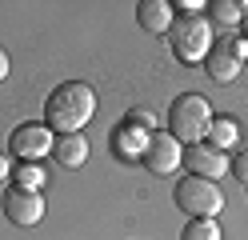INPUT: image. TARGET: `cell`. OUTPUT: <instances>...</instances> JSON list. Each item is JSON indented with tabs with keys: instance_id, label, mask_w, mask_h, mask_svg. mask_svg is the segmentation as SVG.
<instances>
[{
	"instance_id": "6da1fadb",
	"label": "cell",
	"mask_w": 248,
	"mask_h": 240,
	"mask_svg": "<svg viewBox=\"0 0 248 240\" xmlns=\"http://www.w3.org/2000/svg\"><path fill=\"white\" fill-rule=\"evenodd\" d=\"M96 116V92L84 80H64L44 100V128L56 136H72Z\"/></svg>"
},
{
	"instance_id": "7a4b0ae2",
	"label": "cell",
	"mask_w": 248,
	"mask_h": 240,
	"mask_svg": "<svg viewBox=\"0 0 248 240\" xmlns=\"http://www.w3.org/2000/svg\"><path fill=\"white\" fill-rule=\"evenodd\" d=\"M212 104L204 100L200 92H184L172 100L168 108V136L172 140H184V144H200L212 128Z\"/></svg>"
},
{
	"instance_id": "3957f363",
	"label": "cell",
	"mask_w": 248,
	"mask_h": 240,
	"mask_svg": "<svg viewBox=\"0 0 248 240\" xmlns=\"http://www.w3.org/2000/svg\"><path fill=\"white\" fill-rule=\"evenodd\" d=\"M176 208L188 212V220H212L224 208V192L216 180H204V176H184L176 184Z\"/></svg>"
},
{
	"instance_id": "277c9868",
	"label": "cell",
	"mask_w": 248,
	"mask_h": 240,
	"mask_svg": "<svg viewBox=\"0 0 248 240\" xmlns=\"http://www.w3.org/2000/svg\"><path fill=\"white\" fill-rule=\"evenodd\" d=\"M168 36H172V52L180 64H196L208 56L212 48V28L204 16H176L172 28H168Z\"/></svg>"
},
{
	"instance_id": "5b68a950",
	"label": "cell",
	"mask_w": 248,
	"mask_h": 240,
	"mask_svg": "<svg viewBox=\"0 0 248 240\" xmlns=\"http://www.w3.org/2000/svg\"><path fill=\"white\" fill-rule=\"evenodd\" d=\"M244 56H248V40H212L208 56H204V68L216 84H228V80H236Z\"/></svg>"
},
{
	"instance_id": "8992f818",
	"label": "cell",
	"mask_w": 248,
	"mask_h": 240,
	"mask_svg": "<svg viewBox=\"0 0 248 240\" xmlns=\"http://www.w3.org/2000/svg\"><path fill=\"white\" fill-rule=\"evenodd\" d=\"M0 208H4V216L16 224V228H32V224L44 220V200L32 188H16L12 184L4 196H0Z\"/></svg>"
},
{
	"instance_id": "52a82bcc",
	"label": "cell",
	"mask_w": 248,
	"mask_h": 240,
	"mask_svg": "<svg viewBox=\"0 0 248 240\" xmlns=\"http://www.w3.org/2000/svg\"><path fill=\"white\" fill-rule=\"evenodd\" d=\"M140 164L152 168L156 176H168L180 168V140H172L168 132H148V144H144V156Z\"/></svg>"
},
{
	"instance_id": "ba28073f",
	"label": "cell",
	"mask_w": 248,
	"mask_h": 240,
	"mask_svg": "<svg viewBox=\"0 0 248 240\" xmlns=\"http://www.w3.org/2000/svg\"><path fill=\"white\" fill-rule=\"evenodd\" d=\"M52 132L44 124H20L16 132H12V140H8V148H12V156H20V160H40L44 152H52Z\"/></svg>"
},
{
	"instance_id": "9c48e42d",
	"label": "cell",
	"mask_w": 248,
	"mask_h": 240,
	"mask_svg": "<svg viewBox=\"0 0 248 240\" xmlns=\"http://www.w3.org/2000/svg\"><path fill=\"white\" fill-rule=\"evenodd\" d=\"M144 144H148V128L136 124L132 116L120 120V124L112 128V152H116L120 160H140V156H144Z\"/></svg>"
},
{
	"instance_id": "30bf717a",
	"label": "cell",
	"mask_w": 248,
	"mask_h": 240,
	"mask_svg": "<svg viewBox=\"0 0 248 240\" xmlns=\"http://www.w3.org/2000/svg\"><path fill=\"white\" fill-rule=\"evenodd\" d=\"M188 168L192 176H204V180H216V176L228 172V156L220 148H212V144H188Z\"/></svg>"
},
{
	"instance_id": "8fae6325",
	"label": "cell",
	"mask_w": 248,
	"mask_h": 240,
	"mask_svg": "<svg viewBox=\"0 0 248 240\" xmlns=\"http://www.w3.org/2000/svg\"><path fill=\"white\" fill-rule=\"evenodd\" d=\"M136 24H140L144 32H168L172 28V4H164V0H140L136 4Z\"/></svg>"
},
{
	"instance_id": "7c38bea8",
	"label": "cell",
	"mask_w": 248,
	"mask_h": 240,
	"mask_svg": "<svg viewBox=\"0 0 248 240\" xmlns=\"http://www.w3.org/2000/svg\"><path fill=\"white\" fill-rule=\"evenodd\" d=\"M52 160L60 168H80L84 160H88V140L80 132H72V136H56L52 140Z\"/></svg>"
},
{
	"instance_id": "4fadbf2b",
	"label": "cell",
	"mask_w": 248,
	"mask_h": 240,
	"mask_svg": "<svg viewBox=\"0 0 248 240\" xmlns=\"http://www.w3.org/2000/svg\"><path fill=\"white\" fill-rule=\"evenodd\" d=\"M208 140H212V148H232V144L240 140V128H236V120L232 116H220V120H212V128H208Z\"/></svg>"
},
{
	"instance_id": "5bb4252c",
	"label": "cell",
	"mask_w": 248,
	"mask_h": 240,
	"mask_svg": "<svg viewBox=\"0 0 248 240\" xmlns=\"http://www.w3.org/2000/svg\"><path fill=\"white\" fill-rule=\"evenodd\" d=\"M12 176H16V188H32V192H40V184H44V168L36 164V160H24L20 168H12Z\"/></svg>"
},
{
	"instance_id": "9a60e30c",
	"label": "cell",
	"mask_w": 248,
	"mask_h": 240,
	"mask_svg": "<svg viewBox=\"0 0 248 240\" xmlns=\"http://www.w3.org/2000/svg\"><path fill=\"white\" fill-rule=\"evenodd\" d=\"M180 240H220V224L216 220H188V228L180 232Z\"/></svg>"
},
{
	"instance_id": "2e32d148",
	"label": "cell",
	"mask_w": 248,
	"mask_h": 240,
	"mask_svg": "<svg viewBox=\"0 0 248 240\" xmlns=\"http://www.w3.org/2000/svg\"><path fill=\"white\" fill-rule=\"evenodd\" d=\"M212 16H216V24H240L244 4H236V0H220V4H212Z\"/></svg>"
},
{
	"instance_id": "e0dca14e",
	"label": "cell",
	"mask_w": 248,
	"mask_h": 240,
	"mask_svg": "<svg viewBox=\"0 0 248 240\" xmlns=\"http://www.w3.org/2000/svg\"><path fill=\"white\" fill-rule=\"evenodd\" d=\"M228 172H232V176H236V180H240V184H248V152H240L236 160H232V164H228Z\"/></svg>"
},
{
	"instance_id": "ac0fdd59",
	"label": "cell",
	"mask_w": 248,
	"mask_h": 240,
	"mask_svg": "<svg viewBox=\"0 0 248 240\" xmlns=\"http://www.w3.org/2000/svg\"><path fill=\"white\" fill-rule=\"evenodd\" d=\"M4 76H8V52L0 48V80H4Z\"/></svg>"
},
{
	"instance_id": "d6986e66",
	"label": "cell",
	"mask_w": 248,
	"mask_h": 240,
	"mask_svg": "<svg viewBox=\"0 0 248 240\" xmlns=\"http://www.w3.org/2000/svg\"><path fill=\"white\" fill-rule=\"evenodd\" d=\"M8 172H12V168H8V156L0 152V176H8Z\"/></svg>"
},
{
	"instance_id": "ffe728a7",
	"label": "cell",
	"mask_w": 248,
	"mask_h": 240,
	"mask_svg": "<svg viewBox=\"0 0 248 240\" xmlns=\"http://www.w3.org/2000/svg\"><path fill=\"white\" fill-rule=\"evenodd\" d=\"M240 32H244V40H248V8H244V16H240Z\"/></svg>"
}]
</instances>
